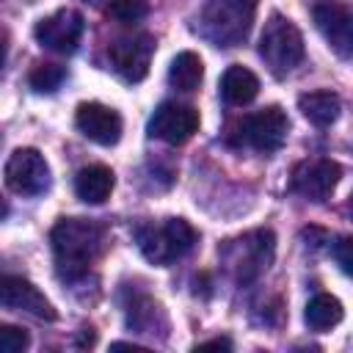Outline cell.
Segmentation results:
<instances>
[{
    "label": "cell",
    "mask_w": 353,
    "mask_h": 353,
    "mask_svg": "<svg viewBox=\"0 0 353 353\" xmlns=\"http://www.w3.org/2000/svg\"><path fill=\"white\" fill-rule=\"evenodd\" d=\"M50 243L58 270L66 279H77L88 270L91 259L102 248V226L85 218H63L52 226Z\"/></svg>",
    "instance_id": "1"
},
{
    "label": "cell",
    "mask_w": 353,
    "mask_h": 353,
    "mask_svg": "<svg viewBox=\"0 0 353 353\" xmlns=\"http://www.w3.org/2000/svg\"><path fill=\"white\" fill-rule=\"evenodd\" d=\"M259 0H210L199 17V30L215 47H237L254 19Z\"/></svg>",
    "instance_id": "2"
},
{
    "label": "cell",
    "mask_w": 353,
    "mask_h": 353,
    "mask_svg": "<svg viewBox=\"0 0 353 353\" xmlns=\"http://www.w3.org/2000/svg\"><path fill=\"white\" fill-rule=\"evenodd\" d=\"M259 58L276 77H287L303 61V36L292 19L270 14L259 36Z\"/></svg>",
    "instance_id": "3"
},
{
    "label": "cell",
    "mask_w": 353,
    "mask_h": 353,
    "mask_svg": "<svg viewBox=\"0 0 353 353\" xmlns=\"http://www.w3.org/2000/svg\"><path fill=\"white\" fill-rule=\"evenodd\" d=\"M135 240L141 254L154 265H168L185 256L196 245V229L185 218H168L160 226L146 223L135 229Z\"/></svg>",
    "instance_id": "4"
},
{
    "label": "cell",
    "mask_w": 353,
    "mask_h": 353,
    "mask_svg": "<svg viewBox=\"0 0 353 353\" xmlns=\"http://www.w3.org/2000/svg\"><path fill=\"white\" fill-rule=\"evenodd\" d=\"M287 130H290V119L287 113L279 108V105H268L256 113H248L240 124V143L243 146H251L256 152H276L281 149V143L287 141Z\"/></svg>",
    "instance_id": "5"
},
{
    "label": "cell",
    "mask_w": 353,
    "mask_h": 353,
    "mask_svg": "<svg viewBox=\"0 0 353 353\" xmlns=\"http://www.w3.org/2000/svg\"><path fill=\"white\" fill-rule=\"evenodd\" d=\"M6 185L19 196H39L50 188V165L33 146L17 149L6 163Z\"/></svg>",
    "instance_id": "6"
},
{
    "label": "cell",
    "mask_w": 353,
    "mask_h": 353,
    "mask_svg": "<svg viewBox=\"0 0 353 353\" xmlns=\"http://www.w3.org/2000/svg\"><path fill=\"white\" fill-rule=\"evenodd\" d=\"M312 17L323 39L339 58H350L353 52V14L345 0H317L312 6Z\"/></svg>",
    "instance_id": "7"
},
{
    "label": "cell",
    "mask_w": 353,
    "mask_h": 353,
    "mask_svg": "<svg viewBox=\"0 0 353 353\" xmlns=\"http://www.w3.org/2000/svg\"><path fill=\"white\" fill-rule=\"evenodd\" d=\"M339 179H342V165L328 160V157H317V160H303L301 165H295L290 188L298 196H303L306 201L320 204L334 193Z\"/></svg>",
    "instance_id": "8"
},
{
    "label": "cell",
    "mask_w": 353,
    "mask_h": 353,
    "mask_svg": "<svg viewBox=\"0 0 353 353\" xmlns=\"http://www.w3.org/2000/svg\"><path fill=\"white\" fill-rule=\"evenodd\" d=\"M196 130H199V110L182 102H163L154 108L149 119V135L171 146L190 141Z\"/></svg>",
    "instance_id": "9"
},
{
    "label": "cell",
    "mask_w": 353,
    "mask_h": 353,
    "mask_svg": "<svg viewBox=\"0 0 353 353\" xmlns=\"http://www.w3.org/2000/svg\"><path fill=\"white\" fill-rule=\"evenodd\" d=\"M83 14L74 11V8H61L50 17H44L39 25H36V41L44 47V50H52V52H61V55H69L77 50L80 44V36H83Z\"/></svg>",
    "instance_id": "10"
},
{
    "label": "cell",
    "mask_w": 353,
    "mask_h": 353,
    "mask_svg": "<svg viewBox=\"0 0 353 353\" xmlns=\"http://www.w3.org/2000/svg\"><path fill=\"white\" fill-rule=\"evenodd\" d=\"M273 256V232L256 229L229 245V265L237 270V281H251L259 276Z\"/></svg>",
    "instance_id": "11"
},
{
    "label": "cell",
    "mask_w": 353,
    "mask_h": 353,
    "mask_svg": "<svg viewBox=\"0 0 353 353\" xmlns=\"http://www.w3.org/2000/svg\"><path fill=\"white\" fill-rule=\"evenodd\" d=\"M110 63L113 69L127 80V83H138L146 77L152 55H154V39L149 33H138V36H127V39H116L110 44Z\"/></svg>",
    "instance_id": "12"
},
{
    "label": "cell",
    "mask_w": 353,
    "mask_h": 353,
    "mask_svg": "<svg viewBox=\"0 0 353 353\" xmlns=\"http://www.w3.org/2000/svg\"><path fill=\"white\" fill-rule=\"evenodd\" d=\"M0 306L28 312L39 320H55L52 303L44 298V292L33 281H28L22 276H8V273L0 276Z\"/></svg>",
    "instance_id": "13"
},
{
    "label": "cell",
    "mask_w": 353,
    "mask_h": 353,
    "mask_svg": "<svg viewBox=\"0 0 353 353\" xmlns=\"http://www.w3.org/2000/svg\"><path fill=\"white\" fill-rule=\"evenodd\" d=\"M74 127L99 146H113L121 138V116L102 102H83L74 113Z\"/></svg>",
    "instance_id": "14"
},
{
    "label": "cell",
    "mask_w": 353,
    "mask_h": 353,
    "mask_svg": "<svg viewBox=\"0 0 353 353\" xmlns=\"http://www.w3.org/2000/svg\"><path fill=\"white\" fill-rule=\"evenodd\" d=\"M256 94H259V77L251 69H245L240 63H232L223 72V77H221V97H223L226 105H234V108L248 105V102L256 99Z\"/></svg>",
    "instance_id": "15"
},
{
    "label": "cell",
    "mask_w": 353,
    "mask_h": 353,
    "mask_svg": "<svg viewBox=\"0 0 353 353\" xmlns=\"http://www.w3.org/2000/svg\"><path fill=\"white\" fill-rule=\"evenodd\" d=\"M110 190H113V171L108 165L99 163L85 165L74 176V193L85 204H102L105 199H110Z\"/></svg>",
    "instance_id": "16"
},
{
    "label": "cell",
    "mask_w": 353,
    "mask_h": 353,
    "mask_svg": "<svg viewBox=\"0 0 353 353\" xmlns=\"http://www.w3.org/2000/svg\"><path fill=\"white\" fill-rule=\"evenodd\" d=\"M298 108L301 113L317 124V127H331L336 119H339V110H342V102L334 91H309V94H301L298 97Z\"/></svg>",
    "instance_id": "17"
},
{
    "label": "cell",
    "mask_w": 353,
    "mask_h": 353,
    "mask_svg": "<svg viewBox=\"0 0 353 353\" xmlns=\"http://www.w3.org/2000/svg\"><path fill=\"white\" fill-rule=\"evenodd\" d=\"M201 77H204V63H201V58H199L196 52H190V50L179 52V55L171 61V66H168V83H171L176 91H196L199 83H201Z\"/></svg>",
    "instance_id": "18"
},
{
    "label": "cell",
    "mask_w": 353,
    "mask_h": 353,
    "mask_svg": "<svg viewBox=\"0 0 353 353\" xmlns=\"http://www.w3.org/2000/svg\"><path fill=\"white\" fill-rule=\"evenodd\" d=\"M303 320H306V325H309L312 331H328V328H334V325L342 320V303H339V298L325 295V292L314 295V298L306 303Z\"/></svg>",
    "instance_id": "19"
},
{
    "label": "cell",
    "mask_w": 353,
    "mask_h": 353,
    "mask_svg": "<svg viewBox=\"0 0 353 353\" xmlns=\"http://www.w3.org/2000/svg\"><path fill=\"white\" fill-rule=\"evenodd\" d=\"M63 80H66V69L58 66V63H39V66L30 72V77H28L30 88L39 91V94H52V91H58Z\"/></svg>",
    "instance_id": "20"
},
{
    "label": "cell",
    "mask_w": 353,
    "mask_h": 353,
    "mask_svg": "<svg viewBox=\"0 0 353 353\" xmlns=\"http://www.w3.org/2000/svg\"><path fill=\"white\" fill-rule=\"evenodd\" d=\"M146 0H110L108 3V14L113 19H119L121 25H132L141 22L146 17Z\"/></svg>",
    "instance_id": "21"
},
{
    "label": "cell",
    "mask_w": 353,
    "mask_h": 353,
    "mask_svg": "<svg viewBox=\"0 0 353 353\" xmlns=\"http://www.w3.org/2000/svg\"><path fill=\"white\" fill-rule=\"evenodd\" d=\"M30 345V336L19 325H0V353H22Z\"/></svg>",
    "instance_id": "22"
},
{
    "label": "cell",
    "mask_w": 353,
    "mask_h": 353,
    "mask_svg": "<svg viewBox=\"0 0 353 353\" xmlns=\"http://www.w3.org/2000/svg\"><path fill=\"white\" fill-rule=\"evenodd\" d=\"M350 237H339L336 243H334V248H331V254H334V259L339 262V268H342V273H350L353 270V256H350Z\"/></svg>",
    "instance_id": "23"
},
{
    "label": "cell",
    "mask_w": 353,
    "mask_h": 353,
    "mask_svg": "<svg viewBox=\"0 0 353 353\" xmlns=\"http://www.w3.org/2000/svg\"><path fill=\"white\" fill-rule=\"evenodd\" d=\"M207 347H223V350H229L232 342L223 339V336H218V339H207V342H199V345H196V350H207Z\"/></svg>",
    "instance_id": "24"
},
{
    "label": "cell",
    "mask_w": 353,
    "mask_h": 353,
    "mask_svg": "<svg viewBox=\"0 0 353 353\" xmlns=\"http://www.w3.org/2000/svg\"><path fill=\"white\" fill-rule=\"evenodd\" d=\"M6 215H8V204H6V201H3V199H0V221H3V218H6Z\"/></svg>",
    "instance_id": "25"
},
{
    "label": "cell",
    "mask_w": 353,
    "mask_h": 353,
    "mask_svg": "<svg viewBox=\"0 0 353 353\" xmlns=\"http://www.w3.org/2000/svg\"><path fill=\"white\" fill-rule=\"evenodd\" d=\"M3 58H6V47L0 44V66H3Z\"/></svg>",
    "instance_id": "26"
}]
</instances>
